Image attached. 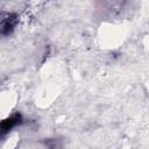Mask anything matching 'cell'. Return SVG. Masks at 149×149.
Returning a JSON list of instances; mask_svg holds the SVG:
<instances>
[{
    "label": "cell",
    "mask_w": 149,
    "mask_h": 149,
    "mask_svg": "<svg viewBox=\"0 0 149 149\" xmlns=\"http://www.w3.org/2000/svg\"><path fill=\"white\" fill-rule=\"evenodd\" d=\"M16 24L15 15H7L0 21V35H8L12 33Z\"/></svg>",
    "instance_id": "6da1fadb"
},
{
    "label": "cell",
    "mask_w": 149,
    "mask_h": 149,
    "mask_svg": "<svg viewBox=\"0 0 149 149\" xmlns=\"http://www.w3.org/2000/svg\"><path fill=\"white\" fill-rule=\"evenodd\" d=\"M21 121V116L19 114H15L10 118H7L6 120L0 122V135H5L7 134L10 129H13L17 123H20Z\"/></svg>",
    "instance_id": "7a4b0ae2"
}]
</instances>
